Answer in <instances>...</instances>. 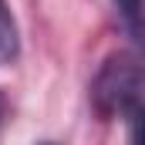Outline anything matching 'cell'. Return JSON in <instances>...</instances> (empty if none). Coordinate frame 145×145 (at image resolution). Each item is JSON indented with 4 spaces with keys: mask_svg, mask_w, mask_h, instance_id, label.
<instances>
[{
    "mask_svg": "<svg viewBox=\"0 0 145 145\" xmlns=\"http://www.w3.org/2000/svg\"><path fill=\"white\" fill-rule=\"evenodd\" d=\"M91 101L105 118H125L128 138L145 142V54L121 51L95 78Z\"/></svg>",
    "mask_w": 145,
    "mask_h": 145,
    "instance_id": "cell-1",
    "label": "cell"
},
{
    "mask_svg": "<svg viewBox=\"0 0 145 145\" xmlns=\"http://www.w3.org/2000/svg\"><path fill=\"white\" fill-rule=\"evenodd\" d=\"M125 31L135 37V40H145V0H111Z\"/></svg>",
    "mask_w": 145,
    "mask_h": 145,
    "instance_id": "cell-2",
    "label": "cell"
},
{
    "mask_svg": "<svg viewBox=\"0 0 145 145\" xmlns=\"http://www.w3.org/2000/svg\"><path fill=\"white\" fill-rule=\"evenodd\" d=\"M20 51V37H17V24L7 10V3L0 0V64H10Z\"/></svg>",
    "mask_w": 145,
    "mask_h": 145,
    "instance_id": "cell-3",
    "label": "cell"
}]
</instances>
